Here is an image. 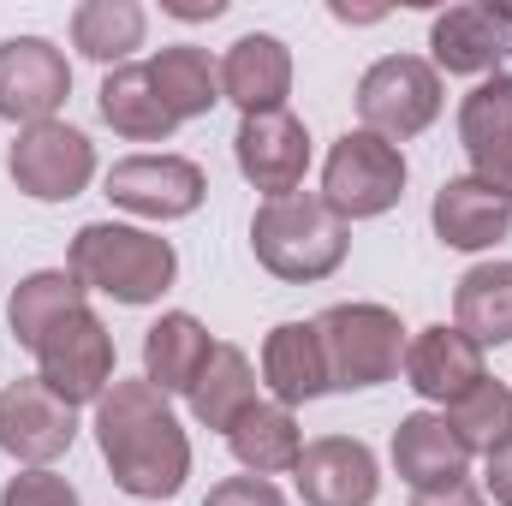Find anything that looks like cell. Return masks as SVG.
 I'll use <instances>...</instances> for the list:
<instances>
[{
	"label": "cell",
	"mask_w": 512,
	"mask_h": 506,
	"mask_svg": "<svg viewBox=\"0 0 512 506\" xmlns=\"http://www.w3.org/2000/svg\"><path fill=\"white\" fill-rule=\"evenodd\" d=\"M96 447L114 471V483L137 501H173L191 477V441L149 381H120L96 399Z\"/></svg>",
	"instance_id": "cell-1"
},
{
	"label": "cell",
	"mask_w": 512,
	"mask_h": 506,
	"mask_svg": "<svg viewBox=\"0 0 512 506\" xmlns=\"http://www.w3.org/2000/svg\"><path fill=\"white\" fill-rule=\"evenodd\" d=\"M251 251L274 280L310 286V280H328L346 262L352 233H346V221L322 197L292 191V197H268L251 215Z\"/></svg>",
	"instance_id": "cell-2"
},
{
	"label": "cell",
	"mask_w": 512,
	"mask_h": 506,
	"mask_svg": "<svg viewBox=\"0 0 512 506\" xmlns=\"http://www.w3.org/2000/svg\"><path fill=\"white\" fill-rule=\"evenodd\" d=\"M66 268L84 280V292H102L114 304H155L173 286L179 256L161 233H143L126 221H90L78 227Z\"/></svg>",
	"instance_id": "cell-3"
},
{
	"label": "cell",
	"mask_w": 512,
	"mask_h": 506,
	"mask_svg": "<svg viewBox=\"0 0 512 506\" xmlns=\"http://www.w3.org/2000/svg\"><path fill=\"white\" fill-rule=\"evenodd\" d=\"M322 358H328V387L364 393L399 376L405 364V328L387 304H328L316 316Z\"/></svg>",
	"instance_id": "cell-4"
},
{
	"label": "cell",
	"mask_w": 512,
	"mask_h": 506,
	"mask_svg": "<svg viewBox=\"0 0 512 506\" xmlns=\"http://www.w3.org/2000/svg\"><path fill=\"white\" fill-rule=\"evenodd\" d=\"M340 221H376L405 197V155L376 131H346L328 161H322V191H316Z\"/></svg>",
	"instance_id": "cell-5"
},
{
	"label": "cell",
	"mask_w": 512,
	"mask_h": 506,
	"mask_svg": "<svg viewBox=\"0 0 512 506\" xmlns=\"http://www.w3.org/2000/svg\"><path fill=\"white\" fill-rule=\"evenodd\" d=\"M358 120L387 143H405L441 120V72L417 54H387L358 78Z\"/></svg>",
	"instance_id": "cell-6"
},
{
	"label": "cell",
	"mask_w": 512,
	"mask_h": 506,
	"mask_svg": "<svg viewBox=\"0 0 512 506\" xmlns=\"http://www.w3.org/2000/svg\"><path fill=\"white\" fill-rule=\"evenodd\" d=\"M36 381H48L66 405H96L114 387V334H108V322L90 304H78L72 316H60L42 334Z\"/></svg>",
	"instance_id": "cell-7"
},
{
	"label": "cell",
	"mask_w": 512,
	"mask_h": 506,
	"mask_svg": "<svg viewBox=\"0 0 512 506\" xmlns=\"http://www.w3.org/2000/svg\"><path fill=\"white\" fill-rule=\"evenodd\" d=\"M6 173L36 203H72L96 179V143L66 120H42V126H24L12 137Z\"/></svg>",
	"instance_id": "cell-8"
},
{
	"label": "cell",
	"mask_w": 512,
	"mask_h": 506,
	"mask_svg": "<svg viewBox=\"0 0 512 506\" xmlns=\"http://www.w3.org/2000/svg\"><path fill=\"white\" fill-rule=\"evenodd\" d=\"M78 441V405H66L48 381L24 376L0 393V453L24 471H48Z\"/></svg>",
	"instance_id": "cell-9"
},
{
	"label": "cell",
	"mask_w": 512,
	"mask_h": 506,
	"mask_svg": "<svg viewBox=\"0 0 512 506\" xmlns=\"http://www.w3.org/2000/svg\"><path fill=\"white\" fill-rule=\"evenodd\" d=\"M209 197V179L197 161L185 155H126L108 167V203L126 209V215H143V221H185L197 215Z\"/></svg>",
	"instance_id": "cell-10"
},
{
	"label": "cell",
	"mask_w": 512,
	"mask_h": 506,
	"mask_svg": "<svg viewBox=\"0 0 512 506\" xmlns=\"http://www.w3.org/2000/svg\"><path fill=\"white\" fill-rule=\"evenodd\" d=\"M72 96V66L48 36H6L0 42V120L12 126H42L66 108Z\"/></svg>",
	"instance_id": "cell-11"
},
{
	"label": "cell",
	"mask_w": 512,
	"mask_h": 506,
	"mask_svg": "<svg viewBox=\"0 0 512 506\" xmlns=\"http://www.w3.org/2000/svg\"><path fill=\"white\" fill-rule=\"evenodd\" d=\"M233 161H239V173L251 179L256 191H262V203L268 197H292L304 185V173H310V131H304V120L292 108L251 114V120H239Z\"/></svg>",
	"instance_id": "cell-12"
},
{
	"label": "cell",
	"mask_w": 512,
	"mask_h": 506,
	"mask_svg": "<svg viewBox=\"0 0 512 506\" xmlns=\"http://www.w3.org/2000/svg\"><path fill=\"white\" fill-rule=\"evenodd\" d=\"M292 483H298V501L304 506H376V495H382L376 453L358 435L310 441L298 453V465H292Z\"/></svg>",
	"instance_id": "cell-13"
},
{
	"label": "cell",
	"mask_w": 512,
	"mask_h": 506,
	"mask_svg": "<svg viewBox=\"0 0 512 506\" xmlns=\"http://www.w3.org/2000/svg\"><path fill=\"white\" fill-rule=\"evenodd\" d=\"M483 381H489V370H483V346L465 340L459 328L435 322V328H423L417 340H405V387L423 393L429 405H447V411H453V405L471 399Z\"/></svg>",
	"instance_id": "cell-14"
},
{
	"label": "cell",
	"mask_w": 512,
	"mask_h": 506,
	"mask_svg": "<svg viewBox=\"0 0 512 506\" xmlns=\"http://www.w3.org/2000/svg\"><path fill=\"white\" fill-rule=\"evenodd\" d=\"M459 143L471 155V179L512 197V72L483 78L459 102Z\"/></svg>",
	"instance_id": "cell-15"
},
{
	"label": "cell",
	"mask_w": 512,
	"mask_h": 506,
	"mask_svg": "<svg viewBox=\"0 0 512 506\" xmlns=\"http://www.w3.org/2000/svg\"><path fill=\"white\" fill-rule=\"evenodd\" d=\"M286 96H292V48L268 30L239 36L221 60V102H233L251 120V114L286 108Z\"/></svg>",
	"instance_id": "cell-16"
},
{
	"label": "cell",
	"mask_w": 512,
	"mask_h": 506,
	"mask_svg": "<svg viewBox=\"0 0 512 506\" xmlns=\"http://www.w3.org/2000/svg\"><path fill=\"white\" fill-rule=\"evenodd\" d=\"M393 471H399V483H411V495L417 489H447V483H465L471 453H465V441L453 435V423L441 411H411L393 429Z\"/></svg>",
	"instance_id": "cell-17"
},
{
	"label": "cell",
	"mask_w": 512,
	"mask_h": 506,
	"mask_svg": "<svg viewBox=\"0 0 512 506\" xmlns=\"http://www.w3.org/2000/svg\"><path fill=\"white\" fill-rule=\"evenodd\" d=\"M429 221H435V239L447 251H489L512 233V197H501L495 185L465 173V179H447L435 191Z\"/></svg>",
	"instance_id": "cell-18"
},
{
	"label": "cell",
	"mask_w": 512,
	"mask_h": 506,
	"mask_svg": "<svg viewBox=\"0 0 512 506\" xmlns=\"http://www.w3.org/2000/svg\"><path fill=\"white\" fill-rule=\"evenodd\" d=\"M429 66L447 78H495L507 54V24L489 6H453L429 24Z\"/></svg>",
	"instance_id": "cell-19"
},
{
	"label": "cell",
	"mask_w": 512,
	"mask_h": 506,
	"mask_svg": "<svg viewBox=\"0 0 512 506\" xmlns=\"http://www.w3.org/2000/svg\"><path fill=\"white\" fill-rule=\"evenodd\" d=\"M215 340L191 310H167L149 334H143V381L155 393H191L197 376L209 370Z\"/></svg>",
	"instance_id": "cell-20"
},
{
	"label": "cell",
	"mask_w": 512,
	"mask_h": 506,
	"mask_svg": "<svg viewBox=\"0 0 512 506\" xmlns=\"http://www.w3.org/2000/svg\"><path fill=\"white\" fill-rule=\"evenodd\" d=\"M262 381L280 405H310L328 387V358H322V334L316 322H280L268 340H262Z\"/></svg>",
	"instance_id": "cell-21"
},
{
	"label": "cell",
	"mask_w": 512,
	"mask_h": 506,
	"mask_svg": "<svg viewBox=\"0 0 512 506\" xmlns=\"http://www.w3.org/2000/svg\"><path fill=\"white\" fill-rule=\"evenodd\" d=\"M227 447H233V459H239L251 477H280V471L298 465V453H304V429H298L292 405H280V399H256L251 411L227 429Z\"/></svg>",
	"instance_id": "cell-22"
},
{
	"label": "cell",
	"mask_w": 512,
	"mask_h": 506,
	"mask_svg": "<svg viewBox=\"0 0 512 506\" xmlns=\"http://www.w3.org/2000/svg\"><path fill=\"white\" fill-rule=\"evenodd\" d=\"M149 78H155V96L173 120H203L215 102H221V66L209 60V48L197 42H167L155 48L149 60Z\"/></svg>",
	"instance_id": "cell-23"
},
{
	"label": "cell",
	"mask_w": 512,
	"mask_h": 506,
	"mask_svg": "<svg viewBox=\"0 0 512 506\" xmlns=\"http://www.w3.org/2000/svg\"><path fill=\"white\" fill-rule=\"evenodd\" d=\"M453 328L465 340L507 346L512 340V262H477L465 268V280L453 286Z\"/></svg>",
	"instance_id": "cell-24"
},
{
	"label": "cell",
	"mask_w": 512,
	"mask_h": 506,
	"mask_svg": "<svg viewBox=\"0 0 512 506\" xmlns=\"http://www.w3.org/2000/svg\"><path fill=\"white\" fill-rule=\"evenodd\" d=\"M96 108H102V120L120 131V137H131V143H167L173 126H179V120L161 108L149 66H114V72L102 78V90H96Z\"/></svg>",
	"instance_id": "cell-25"
},
{
	"label": "cell",
	"mask_w": 512,
	"mask_h": 506,
	"mask_svg": "<svg viewBox=\"0 0 512 506\" xmlns=\"http://www.w3.org/2000/svg\"><path fill=\"white\" fill-rule=\"evenodd\" d=\"M84 298H90V292H84V280H78L72 268H36V274H24V280L12 286V304H6L12 340H18L24 352H36L42 334H48L60 316H72Z\"/></svg>",
	"instance_id": "cell-26"
},
{
	"label": "cell",
	"mask_w": 512,
	"mask_h": 506,
	"mask_svg": "<svg viewBox=\"0 0 512 506\" xmlns=\"http://www.w3.org/2000/svg\"><path fill=\"white\" fill-rule=\"evenodd\" d=\"M149 12L137 0H84L72 6V48L96 66H126L131 48H143Z\"/></svg>",
	"instance_id": "cell-27"
},
{
	"label": "cell",
	"mask_w": 512,
	"mask_h": 506,
	"mask_svg": "<svg viewBox=\"0 0 512 506\" xmlns=\"http://www.w3.org/2000/svg\"><path fill=\"white\" fill-rule=\"evenodd\" d=\"M191 399V417L203 423V429H233L245 411L256 405V370L251 358L239 352V346H215V358H209V370L197 376V387L185 393Z\"/></svg>",
	"instance_id": "cell-28"
},
{
	"label": "cell",
	"mask_w": 512,
	"mask_h": 506,
	"mask_svg": "<svg viewBox=\"0 0 512 506\" xmlns=\"http://www.w3.org/2000/svg\"><path fill=\"white\" fill-rule=\"evenodd\" d=\"M447 423H453V435L465 441V453L477 459H489L495 447H507L512 441V387L507 381H483L471 399H459L453 411H441Z\"/></svg>",
	"instance_id": "cell-29"
},
{
	"label": "cell",
	"mask_w": 512,
	"mask_h": 506,
	"mask_svg": "<svg viewBox=\"0 0 512 506\" xmlns=\"http://www.w3.org/2000/svg\"><path fill=\"white\" fill-rule=\"evenodd\" d=\"M0 506H84V501L60 471H18V477H6Z\"/></svg>",
	"instance_id": "cell-30"
},
{
	"label": "cell",
	"mask_w": 512,
	"mask_h": 506,
	"mask_svg": "<svg viewBox=\"0 0 512 506\" xmlns=\"http://www.w3.org/2000/svg\"><path fill=\"white\" fill-rule=\"evenodd\" d=\"M203 506H286V501H280V489L268 477H227V483L209 489Z\"/></svg>",
	"instance_id": "cell-31"
},
{
	"label": "cell",
	"mask_w": 512,
	"mask_h": 506,
	"mask_svg": "<svg viewBox=\"0 0 512 506\" xmlns=\"http://www.w3.org/2000/svg\"><path fill=\"white\" fill-rule=\"evenodd\" d=\"M483 489H489V501L495 506H512V441L483 459Z\"/></svg>",
	"instance_id": "cell-32"
},
{
	"label": "cell",
	"mask_w": 512,
	"mask_h": 506,
	"mask_svg": "<svg viewBox=\"0 0 512 506\" xmlns=\"http://www.w3.org/2000/svg\"><path fill=\"white\" fill-rule=\"evenodd\" d=\"M411 506H489V501H483V489L465 477V483H447V489H417Z\"/></svg>",
	"instance_id": "cell-33"
},
{
	"label": "cell",
	"mask_w": 512,
	"mask_h": 506,
	"mask_svg": "<svg viewBox=\"0 0 512 506\" xmlns=\"http://www.w3.org/2000/svg\"><path fill=\"white\" fill-rule=\"evenodd\" d=\"M161 12H173V18H185V24H203V18H221L227 0H167Z\"/></svg>",
	"instance_id": "cell-34"
}]
</instances>
